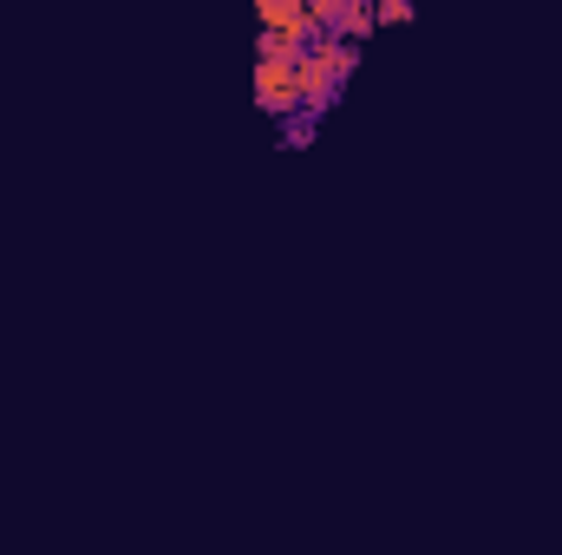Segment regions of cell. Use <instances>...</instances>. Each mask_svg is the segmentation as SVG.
Returning <instances> with one entry per match:
<instances>
[{
	"mask_svg": "<svg viewBox=\"0 0 562 555\" xmlns=\"http://www.w3.org/2000/svg\"><path fill=\"white\" fill-rule=\"evenodd\" d=\"M256 20H262V33L281 39V46H307V39H314V13H307V0H262Z\"/></svg>",
	"mask_w": 562,
	"mask_h": 555,
	"instance_id": "cell-3",
	"label": "cell"
},
{
	"mask_svg": "<svg viewBox=\"0 0 562 555\" xmlns=\"http://www.w3.org/2000/svg\"><path fill=\"white\" fill-rule=\"evenodd\" d=\"M373 13H380V20H393V26H406V20H413V13H419V7H413V0H380V7H373Z\"/></svg>",
	"mask_w": 562,
	"mask_h": 555,
	"instance_id": "cell-5",
	"label": "cell"
},
{
	"mask_svg": "<svg viewBox=\"0 0 562 555\" xmlns=\"http://www.w3.org/2000/svg\"><path fill=\"white\" fill-rule=\"evenodd\" d=\"M314 138V112H294V118H281V144H307Z\"/></svg>",
	"mask_w": 562,
	"mask_h": 555,
	"instance_id": "cell-4",
	"label": "cell"
},
{
	"mask_svg": "<svg viewBox=\"0 0 562 555\" xmlns=\"http://www.w3.org/2000/svg\"><path fill=\"white\" fill-rule=\"evenodd\" d=\"M353 66H360V46H353V39L314 33V39L301 46V99H307V112H327L334 92L353 79Z\"/></svg>",
	"mask_w": 562,
	"mask_h": 555,
	"instance_id": "cell-1",
	"label": "cell"
},
{
	"mask_svg": "<svg viewBox=\"0 0 562 555\" xmlns=\"http://www.w3.org/2000/svg\"><path fill=\"white\" fill-rule=\"evenodd\" d=\"M256 105L276 112V118H294L307 112L301 99V46H281V39H256Z\"/></svg>",
	"mask_w": 562,
	"mask_h": 555,
	"instance_id": "cell-2",
	"label": "cell"
}]
</instances>
